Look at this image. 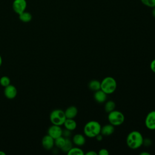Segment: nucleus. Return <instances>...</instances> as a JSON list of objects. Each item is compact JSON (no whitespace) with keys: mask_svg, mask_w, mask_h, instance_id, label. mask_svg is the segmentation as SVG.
<instances>
[{"mask_svg":"<svg viewBox=\"0 0 155 155\" xmlns=\"http://www.w3.org/2000/svg\"><path fill=\"white\" fill-rule=\"evenodd\" d=\"M143 137L140 132L133 130L130 132L126 138V143L128 147L132 150L139 148L143 145Z\"/></svg>","mask_w":155,"mask_h":155,"instance_id":"nucleus-1","label":"nucleus"},{"mask_svg":"<svg viewBox=\"0 0 155 155\" xmlns=\"http://www.w3.org/2000/svg\"><path fill=\"white\" fill-rule=\"evenodd\" d=\"M101 124L96 120H90L87 122L83 128L84 134L89 138H94L101 133Z\"/></svg>","mask_w":155,"mask_h":155,"instance_id":"nucleus-2","label":"nucleus"},{"mask_svg":"<svg viewBox=\"0 0 155 155\" xmlns=\"http://www.w3.org/2000/svg\"><path fill=\"white\" fill-rule=\"evenodd\" d=\"M117 82L111 76L105 77L101 81V89L107 94H113L116 90Z\"/></svg>","mask_w":155,"mask_h":155,"instance_id":"nucleus-3","label":"nucleus"},{"mask_svg":"<svg viewBox=\"0 0 155 155\" xmlns=\"http://www.w3.org/2000/svg\"><path fill=\"white\" fill-rule=\"evenodd\" d=\"M49 118L52 124L59 126L63 125L67 119L64 111L61 109H54L52 110L50 114Z\"/></svg>","mask_w":155,"mask_h":155,"instance_id":"nucleus-4","label":"nucleus"},{"mask_svg":"<svg viewBox=\"0 0 155 155\" xmlns=\"http://www.w3.org/2000/svg\"><path fill=\"white\" fill-rule=\"evenodd\" d=\"M107 119L109 123L113 126H120L125 121V116L121 111L114 110L108 113Z\"/></svg>","mask_w":155,"mask_h":155,"instance_id":"nucleus-5","label":"nucleus"},{"mask_svg":"<svg viewBox=\"0 0 155 155\" xmlns=\"http://www.w3.org/2000/svg\"><path fill=\"white\" fill-rule=\"evenodd\" d=\"M27 5L26 0H14L12 4V8L16 14L19 15L25 11Z\"/></svg>","mask_w":155,"mask_h":155,"instance_id":"nucleus-6","label":"nucleus"},{"mask_svg":"<svg viewBox=\"0 0 155 155\" xmlns=\"http://www.w3.org/2000/svg\"><path fill=\"white\" fill-rule=\"evenodd\" d=\"M145 125L150 130H155V110L150 111L145 119Z\"/></svg>","mask_w":155,"mask_h":155,"instance_id":"nucleus-7","label":"nucleus"},{"mask_svg":"<svg viewBox=\"0 0 155 155\" xmlns=\"http://www.w3.org/2000/svg\"><path fill=\"white\" fill-rule=\"evenodd\" d=\"M63 129L59 125L52 124L47 130V134L52 137L54 139L60 137L62 134Z\"/></svg>","mask_w":155,"mask_h":155,"instance_id":"nucleus-8","label":"nucleus"},{"mask_svg":"<svg viewBox=\"0 0 155 155\" xmlns=\"http://www.w3.org/2000/svg\"><path fill=\"white\" fill-rule=\"evenodd\" d=\"M41 144L42 147L46 150H51L54 146V139L47 134L42 137Z\"/></svg>","mask_w":155,"mask_h":155,"instance_id":"nucleus-9","label":"nucleus"},{"mask_svg":"<svg viewBox=\"0 0 155 155\" xmlns=\"http://www.w3.org/2000/svg\"><path fill=\"white\" fill-rule=\"evenodd\" d=\"M17 89L16 87L12 84H10L4 87V94L6 98L8 99H13L17 95Z\"/></svg>","mask_w":155,"mask_h":155,"instance_id":"nucleus-10","label":"nucleus"},{"mask_svg":"<svg viewBox=\"0 0 155 155\" xmlns=\"http://www.w3.org/2000/svg\"><path fill=\"white\" fill-rule=\"evenodd\" d=\"M107 94L103 91L101 89L94 91L93 97L95 101L98 104H103L107 99Z\"/></svg>","mask_w":155,"mask_h":155,"instance_id":"nucleus-11","label":"nucleus"},{"mask_svg":"<svg viewBox=\"0 0 155 155\" xmlns=\"http://www.w3.org/2000/svg\"><path fill=\"white\" fill-rule=\"evenodd\" d=\"M73 143L78 147H82L86 142L85 136L80 133L75 134L72 137Z\"/></svg>","mask_w":155,"mask_h":155,"instance_id":"nucleus-12","label":"nucleus"},{"mask_svg":"<svg viewBox=\"0 0 155 155\" xmlns=\"http://www.w3.org/2000/svg\"><path fill=\"white\" fill-rule=\"evenodd\" d=\"M66 118L67 119H74L78 113L77 107L74 105H71L67 107L64 111Z\"/></svg>","mask_w":155,"mask_h":155,"instance_id":"nucleus-13","label":"nucleus"},{"mask_svg":"<svg viewBox=\"0 0 155 155\" xmlns=\"http://www.w3.org/2000/svg\"><path fill=\"white\" fill-rule=\"evenodd\" d=\"M114 131V126L110 123L101 127V133L104 136H108L111 135Z\"/></svg>","mask_w":155,"mask_h":155,"instance_id":"nucleus-14","label":"nucleus"},{"mask_svg":"<svg viewBox=\"0 0 155 155\" xmlns=\"http://www.w3.org/2000/svg\"><path fill=\"white\" fill-rule=\"evenodd\" d=\"M64 127L65 128L70 130V131H73L77 128V123L74 120V119H66L65 120L64 124Z\"/></svg>","mask_w":155,"mask_h":155,"instance_id":"nucleus-15","label":"nucleus"},{"mask_svg":"<svg viewBox=\"0 0 155 155\" xmlns=\"http://www.w3.org/2000/svg\"><path fill=\"white\" fill-rule=\"evenodd\" d=\"M88 87L89 89L94 92L101 89V81L96 79L91 80L88 82Z\"/></svg>","mask_w":155,"mask_h":155,"instance_id":"nucleus-16","label":"nucleus"},{"mask_svg":"<svg viewBox=\"0 0 155 155\" xmlns=\"http://www.w3.org/2000/svg\"><path fill=\"white\" fill-rule=\"evenodd\" d=\"M18 15H19V20L23 22H25V23L29 22L32 19V15L28 12L24 11V12L21 13V14H19Z\"/></svg>","mask_w":155,"mask_h":155,"instance_id":"nucleus-17","label":"nucleus"},{"mask_svg":"<svg viewBox=\"0 0 155 155\" xmlns=\"http://www.w3.org/2000/svg\"><path fill=\"white\" fill-rule=\"evenodd\" d=\"M115 108H116V104L113 101L108 100L105 102L104 110L105 111L106 113H108L112 111L113 110H115Z\"/></svg>","mask_w":155,"mask_h":155,"instance_id":"nucleus-18","label":"nucleus"},{"mask_svg":"<svg viewBox=\"0 0 155 155\" xmlns=\"http://www.w3.org/2000/svg\"><path fill=\"white\" fill-rule=\"evenodd\" d=\"M68 155H84L85 153L80 147H73L67 153Z\"/></svg>","mask_w":155,"mask_h":155,"instance_id":"nucleus-19","label":"nucleus"},{"mask_svg":"<svg viewBox=\"0 0 155 155\" xmlns=\"http://www.w3.org/2000/svg\"><path fill=\"white\" fill-rule=\"evenodd\" d=\"M65 140H66V138L61 136L54 139V145L57 148L61 149L65 145Z\"/></svg>","mask_w":155,"mask_h":155,"instance_id":"nucleus-20","label":"nucleus"},{"mask_svg":"<svg viewBox=\"0 0 155 155\" xmlns=\"http://www.w3.org/2000/svg\"><path fill=\"white\" fill-rule=\"evenodd\" d=\"M73 143L72 140L70 138H66L65 145L61 150L63 152L67 153L73 147Z\"/></svg>","mask_w":155,"mask_h":155,"instance_id":"nucleus-21","label":"nucleus"},{"mask_svg":"<svg viewBox=\"0 0 155 155\" xmlns=\"http://www.w3.org/2000/svg\"><path fill=\"white\" fill-rule=\"evenodd\" d=\"M11 80L10 78L7 76H3L0 78V85L3 87H5L7 85L10 84Z\"/></svg>","mask_w":155,"mask_h":155,"instance_id":"nucleus-22","label":"nucleus"},{"mask_svg":"<svg viewBox=\"0 0 155 155\" xmlns=\"http://www.w3.org/2000/svg\"><path fill=\"white\" fill-rule=\"evenodd\" d=\"M140 1L142 4L148 7L153 8L155 7V0H140Z\"/></svg>","mask_w":155,"mask_h":155,"instance_id":"nucleus-23","label":"nucleus"},{"mask_svg":"<svg viewBox=\"0 0 155 155\" xmlns=\"http://www.w3.org/2000/svg\"><path fill=\"white\" fill-rule=\"evenodd\" d=\"M71 135V131L68 130L66 128H65L64 130H62V136H64L65 138H70V137Z\"/></svg>","mask_w":155,"mask_h":155,"instance_id":"nucleus-24","label":"nucleus"},{"mask_svg":"<svg viewBox=\"0 0 155 155\" xmlns=\"http://www.w3.org/2000/svg\"><path fill=\"white\" fill-rule=\"evenodd\" d=\"M153 142L152 140L150 138H145L143 139V145H144L145 147H150L151 145Z\"/></svg>","mask_w":155,"mask_h":155,"instance_id":"nucleus-25","label":"nucleus"},{"mask_svg":"<svg viewBox=\"0 0 155 155\" xmlns=\"http://www.w3.org/2000/svg\"><path fill=\"white\" fill-rule=\"evenodd\" d=\"M97 154H99V155H108V154H109V151L107 149L103 148L99 150Z\"/></svg>","mask_w":155,"mask_h":155,"instance_id":"nucleus-26","label":"nucleus"},{"mask_svg":"<svg viewBox=\"0 0 155 155\" xmlns=\"http://www.w3.org/2000/svg\"><path fill=\"white\" fill-rule=\"evenodd\" d=\"M150 68L151 69V70L155 73V59H154L153 60L151 61V62H150Z\"/></svg>","mask_w":155,"mask_h":155,"instance_id":"nucleus-27","label":"nucleus"},{"mask_svg":"<svg viewBox=\"0 0 155 155\" xmlns=\"http://www.w3.org/2000/svg\"><path fill=\"white\" fill-rule=\"evenodd\" d=\"M103 137H104V136H103L101 133H99V134H97V135L95 137V138H96V139L98 142H101V141L102 140Z\"/></svg>","mask_w":155,"mask_h":155,"instance_id":"nucleus-28","label":"nucleus"},{"mask_svg":"<svg viewBox=\"0 0 155 155\" xmlns=\"http://www.w3.org/2000/svg\"><path fill=\"white\" fill-rule=\"evenodd\" d=\"M85 155H97V153L93 150H90L85 153Z\"/></svg>","mask_w":155,"mask_h":155,"instance_id":"nucleus-29","label":"nucleus"},{"mask_svg":"<svg viewBox=\"0 0 155 155\" xmlns=\"http://www.w3.org/2000/svg\"><path fill=\"white\" fill-rule=\"evenodd\" d=\"M140 155H150V153L148 152H146V151H143V152H141L140 153Z\"/></svg>","mask_w":155,"mask_h":155,"instance_id":"nucleus-30","label":"nucleus"},{"mask_svg":"<svg viewBox=\"0 0 155 155\" xmlns=\"http://www.w3.org/2000/svg\"><path fill=\"white\" fill-rule=\"evenodd\" d=\"M153 8V9H152L151 14H152L153 16L155 18V7H153V8Z\"/></svg>","mask_w":155,"mask_h":155,"instance_id":"nucleus-31","label":"nucleus"},{"mask_svg":"<svg viewBox=\"0 0 155 155\" xmlns=\"http://www.w3.org/2000/svg\"><path fill=\"white\" fill-rule=\"evenodd\" d=\"M2 64V56L0 54V67L1 66Z\"/></svg>","mask_w":155,"mask_h":155,"instance_id":"nucleus-32","label":"nucleus"},{"mask_svg":"<svg viewBox=\"0 0 155 155\" xmlns=\"http://www.w3.org/2000/svg\"><path fill=\"white\" fill-rule=\"evenodd\" d=\"M6 153L3 151H0V155H5Z\"/></svg>","mask_w":155,"mask_h":155,"instance_id":"nucleus-33","label":"nucleus"}]
</instances>
